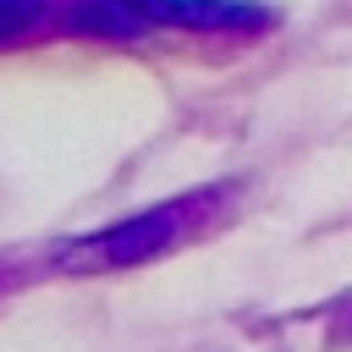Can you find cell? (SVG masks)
I'll list each match as a JSON object with an SVG mask.
<instances>
[{
  "mask_svg": "<svg viewBox=\"0 0 352 352\" xmlns=\"http://www.w3.org/2000/svg\"><path fill=\"white\" fill-rule=\"evenodd\" d=\"M28 11H33V0H0V38L16 33V28L28 22Z\"/></svg>",
  "mask_w": 352,
  "mask_h": 352,
  "instance_id": "2",
  "label": "cell"
},
{
  "mask_svg": "<svg viewBox=\"0 0 352 352\" xmlns=\"http://www.w3.org/2000/svg\"><path fill=\"white\" fill-rule=\"evenodd\" d=\"M187 214H192V204H176V209L143 214V220H132V226H116V231H104L99 242L77 248V253H72V264H77V270H88V264H138V258L160 253V248L182 231V220H187Z\"/></svg>",
  "mask_w": 352,
  "mask_h": 352,
  "instance_id": "1",
  "label": "cell"
}]
</instances>
